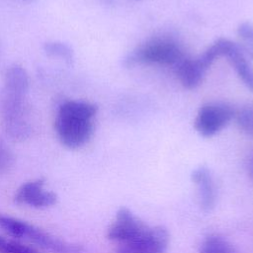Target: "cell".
<instances>
[{"mask_svg": "<svg viewBox=\"0 0 253 253\" xmlns=\"http://www.w3.org/2000/svg\"><path fill=\"white\" fill-rule=\"evenodd\" d=\"M97 113L94 104L83 101H66L58 109L54 127L60 142L67 148L76 149L91 138L93 118Z\"/></svg>", "mask_w": 253, "mask_h": 253, "instance_id": "obj_1", "label": "cell"}, {"mask_svg": "<svg viewBox=\"0 0 253 253\" xmlns=\"http://www.w3.org/2000/svg\"><path fill=\"white\" fill-rule=\"evenodd\" d=\"M0 253H41L33 246L0 236Z\"/></svg>", "mask_w": 253, "mask_h": 253, "instance_id": "obj_16", "label": "cell"}, {"mask_svg": "<svg viewBox=\"0 0 253 253\" xmlns=\"http://www.w3.org/2000/svg\"><path fill=\"white\" fill-rule=\"evenodd\" d=\"M234 117L230 106L222 102H210L204 104L198 111L194 126L198 133L211 137L219 132Z\"/></svg>", "mask_w": 253, "mask_h": 253, "instance_id": "obj_6", "label": "cell"}, {"mask_svg": "<svg viewBox=\"0 0 253 253\" xmlns=\"http://www.w3.org/2000/svg\"><path fill=\"white\" fill-rule=\"evenodd\" d=\"M0 227L15 238H24L51 253H81L80 244L62 240L25 220L0 213Z\"/></svg>", "mask_w": 253, "mask_h": 253, "instance_id": "obj_2", "label": "cell"}, {"mask_svg": "<svg viewBox=\"0 0 253 253\" xmlns=\"http://www.w3.org/2000/svg\"><path fill=\"white\" fill-rule=\"evenodd\" d=\"M222 56H225L243 84L253 92V67L240 47L232 41L222 39Z\"/></svg>", "mask_w": 253, "mask_h": 253, "instance_id": "obj_9", "label": "cell"}, {"mask_svg": "<svg viewBox=\"0 0 253 253\" xmlns=\"http://www.w3.org/2000/svg\"><path fill=\"white\" fill-rule=\"evenodd\" d=\"M14 201L18 205L45 209L56 204L57 196L44 188L43 180L37 179L22 184L15 193Z\"/></svg>", "mask_w": 253, "mask_h": 253, "instance_id": "obj_7", "label": "cell"}, {"mask_svg": "<svg viewBox=\"0 0 253 253\" xmlns=\"http://www.w3.org/2000/svg\"><path fill=\"white\" fill-rule=\"evenodd\" d=\"M43 50L49 57L58 58L66 64L73 62V51L69 45L61 42H47L43 44Z\"/></svg>", "mask_w": 253, "mask_h": 253, "instance_id": "obj_14", "label": "cell"}, {"mask_svg": "<svg viewBox=\"0 0 253 253\" xmlns=\"http://www.w3.org/2000/svg\"><path fill=\"white\" fill-rule=\"evenodd\" d=\"M0 120L4 131L12 139L23 141L29 138L33 128L29 119L27 95L2 89L0 92Z\"/></svg>", "mask_w": 253, "mask_h": 253, "instance_id": "obj_3", "label": "cell"}, {"mask_svg": "<svg viewBox=\"0 0 253 253\" xmlns=\"http://www.w3.org/2000/svg\"><path fill=\"white\" fill-rule=\"evenodd\" d=\"M192 181L196 186L200 206L204 210H211L215 203V185L210 171L206 167H199L193 171Z\"/></svg>", "mask_w": 253, "mask_h": 253, "instance_id": "obj_10", "label": "cell"}, {"mask_svg": "<svg viewBox=\"0 0 253 253\" xmlns=\"http://www.w3.org/2000/svg\"><path fill=\"white\" fill-rule=\"evenodd\" d=\"M29 88V75L23 66L19 64H13L6 69L4 73V85L2 89L21 95H28Z\"/></svg>", "mask_w": 253, "mask_h": 253, "instance_id": "obj_12", "label": "cell"}, {"mask_svg": "<svg viewBox=\"0 0 253 253\" xmlns=\"http://www.w3.org/2000/svg\"><path fill=\"white\" fill-rule=\"evenodd\" d=\"M184 59L180 46L172 40L165 38L152 39L138 46L126 61L146 64H178Z\"/></svg>", "mask_w": 253, "mask_h": 253, "instance_id": "obj_4", "label": "cell"}, {"mask_svg": "<svg viewBox=\"0 0 253 253\" xmlns=\"http://www.w3.org/2000/svg\"><path fill=\"white\" fill-rule=\"evenodd\" d=\"M14 154L6 143L0 139V174L9 170L14 164Z\"/></svg>", "mask_w": 253, "mask_h": 253, "instance_id": "obj_18", "label": "cell"}, {"mask_svg": "<svg viewBox=\"0 0 253 253\" xmlns=\"http://www.w3.org/2000/svg\"><path fill=\"white\" fill-rule=\"evenodd\" d=\"M146 223L133 214L128 209L122 208L118 211L107 231V238L120 244L136 234Z\"/></svg>", "mask_w": 253, "mask_h": 253, "instance_id": "obj_8", "label": "cell"}, {"mask_svg": "<svg viewBox=\"0 0 253 253\" xmlns=\"http://www.w3.org/2000/svg\"><path fill=\"white\" fill-rule=\"evenodd\" d=\"M199 253H235V249L226 238L212 233L202 240L199 246Z\"/></svg>", "mask_w": 253, "mask_h": 253, "instance_id": "obj_13", "label": "cell"}, {"mask_svg": "<svg viewBox=\"0 0 253 253\" xmlns=\"http://www.w3.org/2000/svg\"><path fill=\"white\" fill-rule=\"evenodd\" d=\"M25 1H32V0H25Z\"/></svg>", "mask_w": 253, "mask_h": 253, "instance_id": "obj_19", "label": "cell"}, {"mask_svg": "<svg viewBox=\"0 0 253 253\" xmlns=\"http://www.w3.org/2000/svg\"><path fill=\"white\" fill-rule=\"evenodd\" d=\"M207 69L197 58H184L177 64V76L186 89H195L201 84Z\"/></svg>", "mask_w": 253, "mask_h": 253, "instance_id": "obj_11", "label": "cell"}, {"mask_svg": "<svg viewBox=\"0 0 253 253\" xmlns=\"http://www.w3.org/2000/svg\"><path fill=\"white\" fill-rule=\"evenodd\" d=\"M168 244L166 228L145 224L136 234L118 244L115 253H165Z\"/></svg>", "mask_w": 253, "mask_h": 253, "instance_id": "obj_5", "label": "cell"}, {"mask_svg": "<svg viewBox=\"0 0 253 253\" xmlns=\"http://www.w3.org/2000/svg\"><path fill=\"white\" fill-rule=\"evenodd\" d=\"M236 33L240 43L238 46L245 55L253 59V24L250 22L240 23Z\"/></svg>", "mask_w": 253, "mask_h": 253, "instance_id": "obj_15", "label": "cell"}, {"mask_svg": "<svg viewBox=\"0 0 253 253\" xmlns=\"http://www.w3.org/2000/svg\"><path fill=\"white\" fill-rule=\"evenodd\" d=\"M239 128L249 135H253V109L246 108L241 110L236 117Z\"/></svg>", "mask_w": 253, "mask_h": 253, "instance_id": "obj_17", "label": "cell"}]
</instances>
